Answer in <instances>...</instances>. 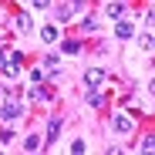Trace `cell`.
I'll list each match as a JSON object with an SVG mask.
<instances>
[{"label": "cell", "mask_w": 155, "mask_h": 155, "mask_svg": "<svg viewBox=\"0 0 155 155\" xmlns=\"http://www.w3.org/2000/svg\"><path fill=\"white\" fill-rule=\"evenodd\" d=\"M20 115H24V105L14 101V98H7L4 105H0V121H4V125H7V121H17Z\"/></svg>", "instance_id": "obj_1"}, {"label": "cell", "mask_w": 155, "mask_h": 155, "mask_svg": "<svg viewBox=\"0 0 155 155\" xmlns=\"http://www.w3.org/2000/svg\"><path fill=\"white\" fill-rule=\"evenodd\" d=\"M101 81H105V71H101V68H88V71H84V88H88V91L98 88Z\"/></svg>", "instance_id": "obj_2"}, {"label": "cell", "mask_w": 155, "mask_h": 155, "mask_svg": "<svg viewBox=\"0 0 155 155\" xmlns=\"http://www.w3.org/2000/svg\"><path fill=\"white\" fill-rule=\"evenodd\" d=\"M58 135H61V115H54V118L47 121V135H44V142H47V145H54Z\"/></svg>", "instance_id": "obj_3"}, {"label": "cell", "mask_w": 155, "mask_h": 155, "mask_svg": "<svg viewBox=\"0 0 155 155\" xmlns=\"http://www.w3.org/2000/svg\"><path fill=\"white\" fill-rule=\"evenodd\" d=\"M111 125H115V132H121V135H132V132H135V121L128 118V115H115Z\"/></svg>", "instance_id": "obj_4"}, {"label": "cell", "mask_w": 155, "mask_h": 155, "mask_svg": "<svg viewBox=\"0 0 155 155\" xmlns=\"http://www.w3.org/2000/svg\"><path fill=\"white\" fill-rule=\"evenodd\" d=\"M44 68H47L51 78H58V74H61V61H58L54 54H44Z\"/></svg>", "instance_id": "obj_5"}, {"label": "cell", "mask_w": 155, "mask_h": 155, "mask_svg": "<svg viewBox=\"0 0 155 155\" xmlns=\"http://www.w3.org/2000/svg\"><path fill=\"white\" fill-rule=\"evenodd\" d=\"M41 37H44V44H54V41H58V37H61V31H58V27H54V24H47V27H44V31H41Z\"/></svg>", "instance_id": "obj_6"}, {"label": "cell", "mask_w": 155, "mask_h": 155, "mask_svg": "<svg viewBox=\"0 0 155 155\" xmlns=\"http://www.w3.org/2000/svg\"><path fill=\"white\" fill-rule=\"evenodd\" d=\"M132 34H135V27H132V24H118V27H115V37H118V41H128Z\"/></svg>", "instance_id": "obj_7"}, {"label": "cell", "mask_w": 155, "mask_h": 155, "mask_svg": "<svg viewBox=\"0 0 155 155\" xmlns=\"http://www.w3.org/2000/svg\"><path fill=\"white\" fill-rule=\"evenodd\" d=\"M105 14H108L111 20H118V17L125 14V4H108V7H105Z\"/></svg>", "instance_id": "obj_8"}, {"label": "cell", "mask_w": 155, "mask_h": 155, "mask_svg": "<svg viewBox=\"0 0 155 155\" xmlns=\"http://www.w3.org/2000/svg\"><path fill=\"white\" fill-rule=\"evenodd\" d=\"M68 17H71V4H64V7H54V20H61V24H64Z\"/></svg>", "instance_id": "obj_9"}, {"label": "cell", "mask_w": 155, "mask_h": 155, "mask_svg": "<svg viewBox=\"0 0 155 155\" xmlns=\"http://www.w3.org/2000/svg\"><path fill=\"white\" fill-rule=\"evenodd\" d=\"M27 98H34V101H44V98H47V91H44V88H37V84H31V88H27Z\"/></svg>", "instance_id": "obj_10"}, {"label": "cell", "mask_w": 155, "mask_h": 155, "mask_svg": "<svg viewBox=\"0 0 155 155\" xmlns=\"http://www.w3.org/2000/svg\"><path fill=\"white\" fill-rule=\"evenodd\" d=\"M41 145H44V142H41V135H31L27 142H24V148H27V152H37Z\"/></svg>", "instance_id": "obj_11"}, {"label": "cell", "mask_w": 155, "mask_h": 155, "mask_svg": "<svg viewBox=\"0 0 155 155\" xmlns=\"http://www.w3.org/2000/svg\"><path fill=\"white\" fill-rule=\"evenodd\" d=\"M88 101H91V108H101V105H105V98L98 94V88H91V94H88Z\"/></svg>", "instance_id": "obj_12"}, {"label": "cell", "mask_w": 155, "mask_h": 155, "mask_svg": "<svg viewBox=\"0 0 155 155\" xmlns=\"http://www.w3.org/2000/svg\"><path fill=\"white\" fill-rule=\"evenodd\" d=\"M17 27L20 31H31V14H17Z\"/></svg>", "instance_id": "obj_13"}, {"label": "cell", "mask_w": 155, "mask_h": 155, "mask_svg": "<svg viewBox=\"0 0 155 155\" xmlns=\"http://www.w3.org/2000/svg\"><path fill=\"white\" fill-rule=\"evenodd\" d=\"M31 84H44V71L41 68H31Z\"/></svg>", "instance_id": "obj_14"}, {"label": "cell", "mask_w": 155, "mask_h": 155, "mask_svg": "<svg viewBox=\"0 0 155 155\" xmlns=\"http://www.w3.org/2000/svg\"><path fill=\"white\" fill-rule=\"evenodd\" d=\"M78 51H81L78 41H64V54H78Z\"/></svg>", "instance_id": "obj_15"}, {"label": "cell", "mask_w": 155, "mask_h": 155, "mask_svg": "<svg viewBox=\"0 0 155 155\" xmlns=\"http://www.w3.org/2000/svg\"><path fill=\"white\" fill-rule=\"evenodd\" d=\"M138 44H142L145 51H152V34H148V31H142V37H138Z\"/></svg>", "instance_id": "obj_16"}, {"label": "cell", "mask_w": 155, "mask_h": 155, "mask_svg": "<svg viewBox=\"0 0 155 155\" xmlns=\"http://www.w3.org/2000/svg\"><path fill=\"white\" fill-rule=\"evenodd\" d=\"M94 27H98L94 17H84V20H81V31H94Z\"/></svg>", "instance_id": "obj_17"}, {"label": "cell", "mask_w": 155, "mask_h": 155, "mask_svg": "<svg viewBox=\"0 0 155 155\" xmlns=\"http://www.w3.org/2000/svg\"><path fill=\"white\" fill-rule=\"evenodd\" d=\"M138 152H152V135H145V138L138 142Z\"/></svg>", "instance_id": "obj_18"}, {"label": "cell", "mask_w": 155, "mask_h": 155, "mask_svg": "<svg viewBox=\"0 0 155 155\" xmlns=\"http://www.w3.org/2000/svg\"><path fill=\"white\" fill-rule=\"evenodd\" d=\"M31 4H34V10H47V7H51V0H31Z\"/></svg>", "instance_id": "obj_19"}, {"label": "cell", "mask_w": 155, "mask_h": 155, "mask_svg": "<svg viewBox=\"0 0 155 155\" xmlns=\"http://www.w3.org/2000/svg\"><path fill=\"white\" fill-rule=\"evenodd\" d=\"M84 148H88V145H84V142H81V138H78V142H71V152H78V155H81V152H84Z\"/></svg>", "instance_id": "obj_20"}, {"label": "cell", "mask_w": 155, "mask_h": 155, "mask_svg": "<svg viewBox=\"0 0 155 155\" xmlns=\"http://www.w3.org/2000/svg\"><path fill=\"white\" fill-rule=\"evenodd\" d=\"M71 10H84V0H71Z\"/></svg>", "instance_id": "obj_21"}]
</instances>
